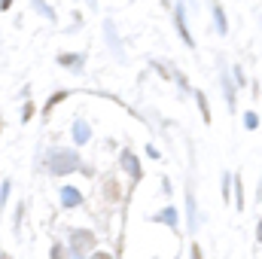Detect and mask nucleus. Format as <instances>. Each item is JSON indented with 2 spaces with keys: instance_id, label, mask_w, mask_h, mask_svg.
<instances>
[{
  "instance_id": "423d86ee",
  "label": "nucleus",
  "mask_w": 262,
  "mask_h": 259,
  "mask_svg": "<svg viewBox=\"0 0 262 259\" xmlns=\"http://www.w3.org/2000/svg\"><path fill=\"white\" fill-rule=\"evenodd\" d=\"M174 21H177V31H180V37H183V43H186V46H195V40H192V34H189V28H186V18H183V6H177Z\"/></svg>"
},
{
  "instance_id": "4be33fe9",
  "label": "nucleus",
  "mask_w": 262,
  "mask_h": 259,
  "mask_svg": "<svg viewBox=\"0 0 262 259\" xmlns=\"http://www.w3.org/2000/svg\"><path fill=\"white\" fill-rule=\"evenodd\" d=\"M146 156H152V159H162V156H159V149H156V146H152V143H149V146H146Z\"/></svg>"
},
{
  "instance_id": "f257e3e1",
  "label": "nucleus",
  "mask_w": 262,
  "mask_h": 259,
  "mask_svg": "<svg viewBox=\"0 0 262 259\" xmlns=\"http://www.w3.org/2000/svg\"><path fill=\"white\" fill-rule=\"evenodd\" d=\"M79 165H82V159H79L73 149H55L52 159H49V168H52L55 177H64V174L79 171Z\"/></svg>"
},
{
  "instance_id": "412c9836",
  "label": "nucleus",
  "mask_w": 262,
  "mask_h": 259,
  "mask_svg": "<svg viewBox=\"0 0 262 259\" xmlns=\"http://www.w3.org/2000/svg\"><path fill=\"white\" fill-rule=\"evenodd\" d=\"M192 259H204V253H201V244H192Z\"/></svg>"
},
{
  "instance_id": "f3484780",
  "label": "nucleus",
  "mask_w": 262,
  "mask_h": 259,
  "mask_svg": "<svg viewBox=\"0 0 262 259\" xmlns=\"http://www.w3.org/2000/svg\"><path fill=\"white\" fill-rule=\"evenodd\" d=\"M34 3H37V9H40V12H43L46 18H52V15H55V12H52V9H49V6H46L43 0H34Z\"/></svg>"
},
{
  "instance_id": "dca6fc26",
  "label": "nucleus",
  "mask_w": 262,
  "mask_h": 259,
  "mask_svg": "<svg viewBox=\"0 0 262 259\" xmlns=\"http://www.w3.org/2000/svg\"><path fill=\"white\" fill-rule=\"evenodd\" d=\"M49 256H52V259H67V253H64V247H61V244H52Z\"/></svg>"
},
{
  "instance_id": "7ed1b4c3",
  "label": "nucleus",
  "mask_w": 262,
  "mask_h": 259,
  "mask_svg": "<svg viewBox=\"0 0 262 259\" xmlns=\"http://www.w3.org/2000/svg\"><path fill=\"white\" fill-rule=\"evenodd\" d=\"M149 220H152V223H165V226H171V229H177V226H180V213H177V207H165V210L152 213Z\"/></svg>"
},
{
  "instance_id": "2eb2a0df",
  "label": "nucleus",
  "mask_w": 262,
  "mask_h": 259,
  "mask_svg": "<svg viewBox=\"0 0 262 259\" xmlns=\"http://www.w3.org/2000/svg\"><path fill=\"white\" fill-rule=\"evenodd\" d=\"M223 92H226V98H229V107H235V89H232V82H229V79L223 82Z\"/></svg>"
},
{
  "instance_id": "20e7f679",
  "label": "nucleus",
  "mask_w": 262,
  "mask_h": 259,
  "mask_svg": "<svg viewBox=\"0 0 262 259\" xmlns=\"http://www.w3.org/2000/svg\"><path fill=\"white\" fill-rule=\"evenodd\" d=\"M119 162H122V168H125V171H131V183H137V180H140V165H137V156H134L131 149H125Z\"/></svg>"
},
{
  "instance_id": "f03ea898",
  "label": "nucleus",
  "mask_w": 262,
  "mask_h": 259,
  "mask_svg": "<svg viewBox=\"0 0 262 259\" xmlns=\"http://www.w3.org/2000/svg\"><path fill=\"white\" fill-rule=\"evenodd\" d=\"M70 244H73V253L79 256V253H85V250L95 247V235H92L89 229H76V232L70 235Z\"/></svg>"
},
{
  "instance_id": "a211bd4d",
  "label": "nucleus",
  "mask_w": 262,
  "mask_h": 259,
  "mask_svg": "<svg viewBox=\"0 0 262 259\" xmlns=\"http://www.w3.org/2000/svg\"><path fill=\"white\" fill-rule=\"evenodd\" d=\"M34 116V104H25V110H21V122H28Z\"/></svg>"
},
{
  "instance_id": "6ab92c4d",
  "label": "nucleus",
  "mask_w": 262,
  "mask_h": 259,
  "mask_svg": "<svg viewBox=\"0 0 262 259\" xmlns=\"http://www.w3.org/2000/svg\"><path fill=\"white\" fill-rule=\"evenodd\" d=\"M9 189H12V183L6 180V183H3V189H0V201H3V204H6V198H9Z\"/></svg>"
},
{
  "instance_id": "f8f14e48",
  "label": "nucleus",
  "mask_w": 262,
  "mask_h": 259,
  "mask_svg": "<svg viewBox=\"0 0 262 259\" xmlns=\"http://www.w3.org/2000/svg\"><path fill=\"white\" fill-rule=\"evenodd\" d=\"M186 204H189V226L195 229V198H192V189L186 192Z\"/></svg>"
},
{
  "instance_id": "b1692460",
  "label": "nucleus",
  "mask_w": 262,
  "mask_h": 259,
  "mask_svg": "<svg viewBox=\"0 0 262 259\" xmlns=\"http://www.w3.org/2000/svg\"><path fill=\"white\" fill-rule=\"evenodd\" d=\"M0 259H9V253H0Z\"/></svg>"
},
{
  "instance_id": "39448f33",
  "label": "nucleus",
  "mask_w": 262,
  "mask_h": 259,
  "mask_svg": "<svg viewBox=\"0 0 262 259\" xmlns=\"http://www.w3.org/2000/svg\"><path fill=\"white\" fill-rule=\"evenodd\" d=\"M61 204L64 207H79L82 204V192L76 186H61Z\"/></svg>"
},
{
  "instance_id": "1a4fd4ad",
  "label": "nucleus",
  "mask_w": 262,
  "mask_h": 259,
  "mask_svg": "<svg viewBox=\"0 0 262 259\" xmlns=\"http://www.w3.org/2000/svg\"><path fill=\"white\" fill-rule=\"evenodd\" d=\"M82 58H85V55H73V52H64V55H58V64L79 70V67H82Z\"/></svg>"
},
{
  "instance_id": "6e6552de",
  "label": "nucleus",
  "mask_w": 262,
  "mask_h": 259,
  "mask_svg": "<svg viewBox=\"0 0 262 259\" xmlns=\"http://www.w3.org/2000/svg\"><path fill=\"white\" fill-rule=\"evenodd\" d=\"M116 198H119V180H116V177H107V180H104V201L113 204Z\"/></svg>"
},
{
  "instance_id": "4468645a",
  "label": "nucleus",
  "mask_w": 262,
  "mask_h": 259,
  "mask_svg": "<svg viewBox=\"0 0 262 259\" xmlns=\"http://www.w3.org/2000/svg\"><path fill=\"white\" fill-rule=\"evenodd\" d=\"M244 125H247L250 131H256L259 128V116H256V113H247V116H244Z\"/></svg>"
},
{
  "instance_id": "9b49d317",
  "label": "nucleus",
  "mask_w": 262,
  "mask_h": 259,
  "mask_svg": "<svg viewBox=\"0 0 262 259\" xmlns=\"http://www.w3.org/2000/svg\"><path fill=\"white\" fill-rule=\"evenodd\" d=\"M67 98V92H55V95H52V98H49V101H46V107H43V113H46V116H49V113H52V107H55V104H61V101H64Z\"/></svg>"
},
{
  "instance_id": "aec40b11",
  "label": "nucleus",
  "mask_w": 262,
  "mask_h": 259,
  "mask_svg": "<svg viewBox=\"0 0 262 259\" xmlns=\"http://www.w3.org/2000/svg\"><path fill=\"white\" fill-rule=\"evenodd\" d=\"M92 259H113V253H107V250H98V253H92Z\"/></svg>"
},
{
  "instance_id": "ddd939ff",
  "label": "nucleus",
  "mask_w": 262,
  "mask_h": 259,
  "mask_svg": "<svg viewBox=\"0 0 262 259\" xmlns=\"http://www.w3.org/2000/svg\"><path fill=\"white\" fill-rule=\"evenodd\" d=\"M198 107H201V116H204V122H210V110H207V98L198 92Z\"/></svg>"
},
{
  "instance_id": "9d476101",
  "label": "nucleus",
  "mask_w": 262,
  "mask_h": 259,
  "mask_svg": "<svg viewBox=\"0 0 262 259\" xmlns=\"http://www.w3.org/2000/svg\"><path fill=\"white\" fill-rule=\"evenodd\" d=\"M213 21H216V31L220 34H229V21H226V15H223V9H220V3H213Z\"/></svg>"
},
{
  "instance_id": "5701e85b",
  "label": "nucleus",
  "mask_w": 262,
  "mask_h": 259,
  "mask_svg": "<svg viewBox=\"0 0 262 259\" xmlns=\"http://www.w3.org/2000/svg\"><path fill=\"white\" fill-rule=\"evenodd\" d=\"M9 6H12V0H0V9H3V12H6Z\"/></svg>"
},
{
  "instance_id": "0eeeda50",
  "label": "nucleus",
  "mask_w": 262,
  "mask_h": 259,
  "mask_svg": "<svg viewBox=\"0 0 262 259\" xmlns=\"http://www.w3.org/2000/svg\"><path fill=\"white\" fill-rule=\"evenodd\" d=\"M89 137H92V131H89V125L82 122V119H76L73 122V140L82 146V143H89Z\"/></svg>"
}]
</instances>
